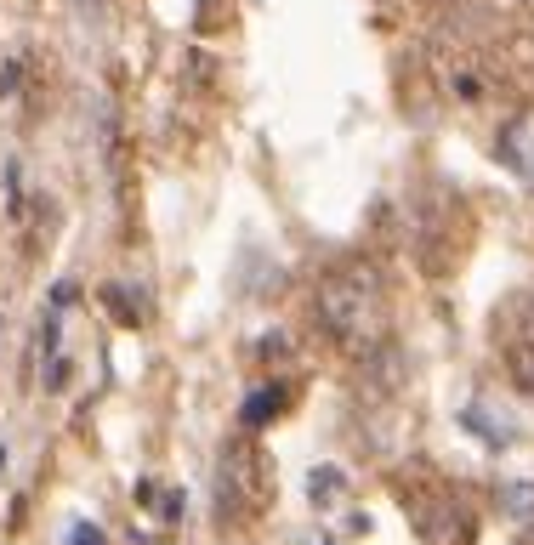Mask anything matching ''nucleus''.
I'll return each mask as SVG.
<instances>
[{"label": "nucleus", "instance_id": "f03ea898", "mask_svg": "<svg viewBox=\"0 0 534 545\" xmlns=\"http://www.w3.org/2000/svg\"><path fill=\"white\" fill-rule=\"evenodd\" d=\"M216 506L233 523H250V517H262L273 506V460L250 432L228 438L222 455H216Z\"/></svg>", "mask_w": 534, "mask_h": 545}, {"label": "nucleus", "instance_id": "f8f14e48", "mask_svg": "<svg viewBox=\"0 0 534 545\" xmlns=\"http://www.w3.org/2000/svg\"><path fill=\"white\" fill-rule=\"evenodd\" d=\"M0 472H6V443H0Z\"/></svg>", "mask_w": 534, "mask_h": 545}, {"label": "nucleus", "instance_id": "39448f33", "mask_svg": "<svg viewBox=\"0 0 534 545\" xmlns=\"http://www.w3.org/2000/svg\"><path fill=\"white\" fill-rule=\"evenodd\" d=\"M495 347L506 364V381L534 398V290H512L495 307Z\"/></svg>", "mask_w": 534, "mask_h": 545}, {"label": "nucleus", "instance_id": "9d476101", "mask_svg": "<svg viewBox=\"0 0 534 545\" xmlns=\"http://www.w3.org/2000/svg\"><path fill=\"white\" fill-rule=\"evenodd\" d=\"M103 301H108V307H114V318H120V324H131V330L143 324V307H131V301H125V290H120V284H108V290H103Z\"/></svg>", "mask_w": 534, "mask_h": 545}, {"label": "nucleus", "instance_id": "9b49d317", "mask_svg": "<svg viewBox=\"0 0 534 545\" xmlns=\"http://www.w3.org/2000/svg\"><path fill=\"white\" fill-rule=\"evenodd\" d=\"M69 545H108V540H103V528H91V523H74V528H69Z\"/></svg>", "mask_w": 534, "mask_h": 545}, {"label": "nucleus", "instance_id": "20e7f679", "mask_svg": "<svg viewBox=\"0 0 534 545\" xmlns=\"http://www.w3.org/2000/svg\"><path fill=\"white\" fill-rule=\"evenodd\" d=\"M466 239H472V216H466L461 199H432L427 211L415 216V262L421 273H449V267L461 262Z\"/></svg>", "mask_w": 534, "mask_h": 545}, {"label": "nucleus", "instance_id": "1a4fd4ad", "mask_svg": "<svg viewBox=\"0 0 534 545\" xmlns=\"http://www.w3.org/2000/svg\"><path fill=\"white\" fill-rule=\"evenodd\" d=\"M307 489H313V500H319V506H330V500L341 494V472H336V466H319V472L307 477Z\"/></svg>", "mask_w": 534, "mask_h": 545}, {"label": "nucleus", "instance_id": "ddd939ff", "mask_svg": "<svg viewBox=\"0 0 534 545\" xmlns=\"http://www.w3.org/2000/svg\"><path fill=\"white\" fill-rule=\"evenodd\" d=\"M523 545H534V528H529V540H523Z\"/></svg>", "mask_w": 534, "mask_h": 545}, {"label": "nucleus", "instance_id": "f257e3e1", "mask_svg": "<svg viewBox=\"0 0 534 545\" xmlns=\"http://www.w3.org/2000/svg\"><path fill=\"white\" fill-rule=\"evenodd\" d=\"M313 324L353 364H370L392 347V284L375 256H347L313 290Z\"/></svg>", "mask_w": 534, "mask_h": 545}, {"label": "nucleus", "instance_id": "6e6552de", "mask_svg": "<svg viewBox=\"0 0 534 545\" xmlns=\"http://www.w3.org/2000/svg\"><path fill=\"white\" fill-rule=\"evenodd\" d=\"M495 506L506 511V517H517V523H523V517H534V483H500V489H495Z\"/></svg>", "mask_w": 534, "mask_h": 545}, {"label": "nucleus", "instance_id": "423d86ee", "mask_svg": "<svg viewBox=\"0 0 534 545\" xmlns=\"http://www.w3.org/2000/svg\"><path fill=\"white\" fill-rule=\"evenodd\" d=\"M489 74L512 97H534V29H512L506 40L489 46Z\"/></svg>", "mask_w": 534, "mask_h": 545}, {"label": "nucleus", "instance_id": "0eeeda50", "mask_svg": "<svg viewBox=\"0 0 534 545\" xmlns=\"http://www.w3.org/2000/svg\"><path fill=\"white\" fill-rule=\"evenodd\" d=\"M279 409H285V387H262V392H250V398H245L239 421H245V426H267Z\"/></svg>", "mask_w": 534, "mask_h": 545}, {"label": "nucleus", "instance_id": "7ed1b4c3", "mask_svg": "<svg viewBox=\"0 0 534 545\" xmlns=\"http://www.w3.org/2000/svg\"><path fill=\"white\" fill-rule=\"evenodd\" d=\"M398 494H404V511H410L421 545H478V511L461 489L421 483V489H398Z\"/></svg>", "mask_w": 534, "mask_h": 545}]
</instances>
